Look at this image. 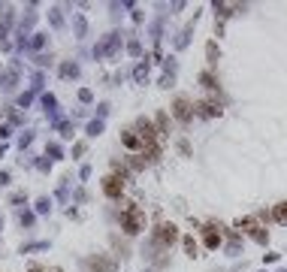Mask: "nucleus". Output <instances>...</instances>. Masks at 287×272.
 <instances>
[{"label": "nucleus", "instance_id": "1", "mask_svg": "<svg viewBox=\"0 0 287 272\" xmlns=\"http://www.w3.org/2000/svg\"><path fill=\"white\" fill-rule=\"evenodd\" d=\"M121 227H124L127 233H139V230H145V212H142L139 206L127 203V206H124V215H121Z\"/></svg>", "mask_w": 287, "mask_h": 272}, {"label": "nucleus", "instance_id": "2", "mask_svg": "<svg viewBox=\"0 0 287 272\" xmlns=\"http://www.w3.org/2000/svg\"><path fill=\"white\" fill-rule=\"evenodd\" d=\"M103 194L112 197V200H118L124 194V176H106L103 179Z\"/></svg>", "mask_w": 287, "mask_h": 272}, {"label": "nucleus", "instance_id": "3", "mask_svg": "<svg viewBox=\"0 0 287 272\" xmlns=\"http://www.w3.org/2000/svg\"><path fill=\"white\" fill-rule=\"evenodd\" d=\"M173 115H176L182 124H188V121H191V115H194L191 100H188V97H176V103H173Z\"/></svg>", "mask_w": 287, "mask_h": 272}, {"label": "nucleus", "instance_id": "4", "mask_svg": "<svg viewBox=\"0 0 287 272\" xmlns=\"http://www.w3.org/2000/svg\"><path fill=\"white\" fill-rule=\"evenodd\" d=\"M176 236H179V233H176L173 224H160V227H157V239H160V242H176Z\"/></svg>", "mask_w": 287, "mask_h": 272}, {"label": "nucleus", "instance_id": "5", "mask_svg": "<svg viewBox=\"0 0 287 272\" xmlns=\"http://www.w3.org/2000/svg\"><path fill=\"white\" fill-rule=\"evenodd\" d=\"M121 139H124V145H127V148H142V139L136 136V130H124V133H121Z\"/></svg>", "mask_w": 287, "mask_h": 272}, {"label": "nucleus", "instance_id": "6", "mask_svg": "<svg viewBox=\"0 0 287 272\" xmlns=\"http://www.w3.org/2000/svg\"><path fill=\"white\" fill-rule=\"evenodd\" d=\"M200 112H203V115H209V118H212V115H221V103L206 100V103H200Z\"/></svg>", "mask_w": 287, "mask_h": 272}, {"label": "nucleus", "instance_id": "7", "mask_svg": "<svg viewBox=\"0 0 287 272\" xmlns=\"http://www.w3.org/2000/svg\"><path fill=\"white\" fill-rule=\"evenodd\" d=\"M272 218H275L278 224H287V203H278V206H275V212H272Z\"/></svg>", "mask_w": 287, "mask_h": 272}, {"label": "nucleus", "instance_id": "8", "mask_svg": "<svg viewBox=\"0 0 287 272\" xmlns=\"http://www.w3.org/2000/svg\"><path fill=\"white\" fill-rule=\"evenodd\" d=\"M91 266H94V269H103V272H112V263H109V260H91Z\"/></svg>", "mask_w": 287, "mask_h": 272}, {"label": "nucleus", "instance_id": "9", "mask_svg": "<svg viewBox=\"0 0 287 272\" xmlns=\"http://www.w3.org/2000/svg\"><path fill=\"white\" fill-rule=\"evenodd\" d=\"M185 251L194 257V254H197V242H194V239H185Z\"/></svg>", "mask_w": 287, "mask_h": 272}, {"label": "nucleus", "instance_id": "10", "mask_svg": "<svg viewBox=\"0 0 287 272\" xmlns=\"http://www.w3.org/2000/svg\"><path fill=\"white\" fill-rule=\"evenodd\" d=\"M218 242H221V236H215V233H209V236H206V245H209V248H215Z\"/></svg>", "mask_w": 287, "mask_h": 272}, {"label": "nucleus", "instance_id": "11", "mask_svg": "<svg viewBox=\"0 0 287 272\" xmlns=\"http://www.w3.org/2000/svg\"><path fill=\"white\" fill-rule=\"evenodd\" d=\"M27 272H42V266H39V263H30V269Z\"/></svg>", "mask_w": 287, "mask_h": 272}, {"label": "nucleus", "instance_id": "12", "mask_svg": "<svg viewBox=\"0 0 287 272\" xmlns=\"http://www.w3.org/2000/svg\"><path fill=\"white\" fill-rule=\"evenodd\" d=\"M48 272H64V269H58V266H54V269H48Z\"/></svg>", "mask_w": 287, "mask_h": 272}]
</instances>
